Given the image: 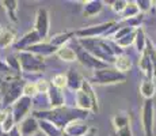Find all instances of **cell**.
<instances>
[{
  "label": "cell",
  "instance_id": "obj_1",
  "mask_svg": "<svg viewBox=\"0 0 156 136\" xmlns=\"http://www.w3.org/2000/svg\"><path fill=\"white\" fill-rule=\"evenodd\" d=\"M87 113L88 112L82 110V109L75 110V109L68 108H58L49 112H34V117L38 120H46V121L55 124L57 128L64 129L69 123L87 117Z\"/></svg>",
  "mask_w": 156,
  "mask_h": 136
},
{
  "label": "cell",
  "instance_id": "obj_2",
  "mask_svg": "<svg viewBox=\"0 0 156 136\" xmlns=\"http://www.w3.org/2000/svg\"><path fill=\"white\" fill-rule=\"evenodd\" d=\"M91 80L97 84H114V83H121V82L126 80V75L122 72L117 71L115 68H103L94 71Z\"/></svg>",
  "mask_w": 156,
  "mask_h": 136
},
{
  "label": "cell",
  "instance_id": "obj_3",
  "mask_svg": "<svg viewBox=\"0 0 156 136\" xmlns=\"http://www.w3.org/2000/svg\"><path fill=\"white\" fill-rule=\"evenodd\" d=\"M19 63H20V68L23 69V72H38L44 71L45 68V61L42 56H38L31 52H20L19 56Z\"/></svg>",
  "mask_w": 156,
  "mask_h": 136
},
{
  "label": "cell",
  "instance_id": "obj_4",
  "mask_svg": "<svg viewBox=\"0 0 156 136\" xmlns=\"http://www.w3.org/2000/svg\"><path fill=\"white\" fill-rule=\"evenodd\" d=\"M23 87H25V84H23L19 79L5 82L4 89H3V94H2L3 105H4L5 108H10L11 104H15L20 97H23L22 95L23 94Z\"/></svg>",
  "mask_w": 156,
  "mask_h": 136
},
{
  "label": "cell",
  "instance_id": "obj_5",
  "mask_svg": "<svg viewBox=\"0 0 156 136\" xmlns=\"http://www.w3.org/2000/svg\"><path fill=\"white\" fill-rule=\"evenodd\" d=\"M154 116L155 106L152 99H145L141 109V123L145 136H154Z\"/></svg>",
  "mask_w": 156,
  "mask_h": 136
},
{
  "label": "cell",
  "instance_id": "obj_6",
  "mask_svg": "<svg viewBox=\"0 0 156 136\" xmlns=\"http://www.w3.org/2000/svg\"><path fill=\"white\" fill-rule=\"evenodd\" d=\"M31 105H33V99L30 98V97L23 95L11 106L12 116H14V120H15V123H16V125L26 119V114H27L29 110L31 109Z\"/></svg>",
  "mask_w": 156,
  "mask_h": 136
},
{
  "label": "cell",
  "instance_id": "obj_7",
  "mask_svg": "<svg viewBox=\"0 0 156 136\" xmlns=\"http://www.w3.org/2000/svg\"><path fill=\"white\" fill-rule=\"evenodd\" d=\"M77 54V60L82 63L84 67L94 69V71H98V69H103L107 68V64L103 61H101L99 59H97L95 56H92L91 53H88L87 50H84L83 48H79V50H76Z\"/></svg>",
  "mask_w": 156,
  "mask_h": 136
},
{
  "label": "cell",
  "instance_id": "obj_8",
  "mask_svg": "<svg viewBox=\"0 0 156 136\" xmlns=\"http://www.w3.org/2000/svg\"><path fill=\"white\" fill-rule=\"evenodd\" d=\"M35 31L40 34V37L46 38L49 33V13L45 8H38L37 17H35Z\"/></svg>",
  "mask_w": 156,
  "mask_h": 136
},
{
  "label": "cell",
  "instance_id": "obj_9",
  "mask_svg": "<svg viewBox=\"0 0 156 136\" xmlns=\"http://www.w3.org/2000/svg\"><path fill=\"white\" fill-rule=\"evenodd\" d=\"M38 42H41L40 34H38L35 30H33V31L25 34L22 38H20V40H18L16 42H15V44H14V49L15 50H19V52H25V50H27L30 46L38 44Z\"/></svg>",
  "mask_w": 156,
  "mask_h": 136
},
{
  "label": "cell",
  "instance_id": "obj_10",
  "mask_svg": "<svg viewBox=\"0 0 156 136\" xmlns=\"http://www.w3.org/2000/svg\"><path fill=\"white\" fill-rule=\"evenodd\" d=\"M18 128H19L22 136H31L40 129V123L34 116L26 117L22 123L18 124Z\"/></svg>",
  "mask_w": 156,
  "mask_h": 136
},
{
  "label": "cell",
  "instance_id": "obj_11",
  "mask_svg": "<svg viewBox=\"0 0 156 136\" xmlns=\"http://www.w3.org/2000/svg\"><path fill=\"white\" fill-rule=\"evenodd\" d=\"M57 48L53 46L50 42H38V44L30 46L26 52H31L34 54H38V56H46V54H52V53H57Z\"/></svg>",
  "mask_w": 156,
  "mask_h": 136
},
{
  "label": "cell",
  "instance_id": "obj_12",
  "mask_svg": "<svg viewBox=\"0 0 156 136\" xmlns=\"http://www.w3.org/2000/svg\"><path fill=\"white\" fill-rule=\"evenodd\" d=\"M88 129H90V127L87 125V124H83V123H80L79 120H76V121H72L68 124V125L62 129V132H65V134L69 136H83L84 134H87Z\"/></svg>",
  "mask_w": 156,
  "mask_h": 136
},
{
  "label": "cell",
  "instance_id": "obj_13",
  "mask_svg": "<svg viewBox=\"0 0 156 136\" xmlns=\"http://www.w3.org/2000/svg\"><path fill=\"white\" fill-rule=\"evenodd\" d=\"M139 67L143 71V74L145 75L147 79L152 80L155 78V72H154V65L151 63V59H149L148 53L144 50V53H141V57H140V61H139Z\"/></svg>",
  "mask_w": 156,
  "mask_h": 136
},
{
  "label": "cell",
  "instance_id": "obj_14",
  "mask_svg": "<svg viewBox=\"0 0 156 136\" xmlns=\"http://www.w3.org/2000/svg\"><path fill=\"white\" fill-rule=\"evenodd\" d=\"M48 95H49L50 105L55 109H58L64 105V94L61 93L60 89H57L55 86H50V90H49V93H48Z\"/></svg>",
  "mask_w": 156,
  "mask_h": 136
},
{
  "label": "cell",
  "instance_id": "obj_15",
  "mask_svg": "<svg viewBox=\"0 0 156 136\" xmlns=\"http://www.w3.org/2000/svg\"><path fill=\"white\" fill-rule=\"evenodd\" d=\"M156 93V84L154 80L145 79L140 84V94H141L145 99H152V97Z\"/></svg>",
  "mask_w": 156,
  "mask_h": 136
},
{
  "label": "cell",
  "instance_id": "obj_16",
  "mask_svg": "<svg viewBox=\"0 0 156 136\" xmlns=\"http://www.w3.org/2000/svg\"><path fill=\"white\" fill-rule=\"evenodd\" d=\"M2 6H3V8L5 10V14H7L8 19L16 23L18 22V18H16L18 2H15V0H3Z\"/></svg>",
  "mask_w": 156,
  "mask_h": 136
},
{
  "label": "cell",
  "instance_id": "obj_17",
  "mask_svg": "<svg viewBox=\"0 0 156 136\" xmlns=\"http://www.w3.org/2000/svg\"><path fill=\"white\" fill-rule=\"evenodd\" d=\"M76 104L79 109H82V110H86V112H92V102L91 99H90V97L86 94L83 90H79V91L76 93Z\"/></svg>",
  "mask_w": 156,
  "mask_h": 136
},
{
  "label": "cell",
  "instance_id": "obj_18",
  "mask_svg": "<svg viewBox=\"0 0 156 136\" xmlns=\"http://www.w3.org/2000/svg\"><path fill=\"white\" fill-rule=\"evenodd\" d=\"M114 65H115V69L119 72H122V74H125V72H128L129 69L132 67V61H130V57L126 56L125 53L119 54V56H117L115 61H114Z\"/></svg>",
  "mask_w": 156,
  "mask_h": 136
},
{
  "label": "cell",
  "instance_id": "obj_19",
  "mask_svg": "<svg viewBox=\"0 0 156 136\" xmlns=\"http://www.w3.org/2000/svg\"><path fill=\"white\" fill-rule=\"evenodd\" d=\"M67 79H68V87H69L71 90H77V91L82 89L83 80H84L76 71H73V69H69V72H68V75H67Z\"/></svg>",
  "mask_w": 156,
  "mask_h": 136
},
{
  "label": "cell",
  "instance_id": "obj_20",
  "mask_svg": "<svg viewBox=\"0 0 156 136\" xmlns=\"http://www.w3.org/2000/svg\"><path fill=\"white\" fill-rule=\"evenodd\" d=\"M38 123H40V128L48 136H62V131L60 128H57L55 124L46 121V120H38Z\"/></svg>",
  "mask_w": 156,
  "mask_h": 136
},
{
  "label": "cell",
  "instance_id": "obj_21",
  "mask_svg": "<svg viewBox=\"0 0 156 136\" xmlns=\"http://www.w3.org/2000/svg\"><path fill=\"white\" fill-rule=\"evenodd\" d=\"M75 35V31H67V33H60V34H56L55 37H52L50 40V44L53 46H56L57 49H60L61 46H64L65 42H68L72 37Z\"/></svg>",
  "mask_w": 156,
  "mask_h": 136
},
{
  "label": "cell",
  "instance_id": "obj_22",
  "mask_svg": "<svg viewBox=\"0 0 156 136\" xmlns=\"http://www.w3.org/2000/svg\"><path fill=\"white\" fill-rule=\"evenodd\" d=\"M80 90H83V91L90 97V99H91V102H92V112H94V113H98V110H99V108H98V99H97V95H95L94 89H92V86L90 84V82L83 80L82 89Z\"/></svg>",
  "mask_w": 156,
  "mask_h": 136
},
{
  "label": "cell",
  "instance_id": "obj_23",
  "mask_svg": "<svg viewBox=\"0 0 156 136\" xmlns=\"http://www.w3.org/2000/svg\"><path fill=\"white\" fill-rule=\"evenodd\" d=\"M102 7H103V3L99 0H90L84 4V14L87 17H94L98 13H101Z\"/></svg>",
  "mask_w": 156,
  "mask_h": 136
},
{
  "label": "cell",
  "instance_id": "obj_24",
  "mask_svg": "<svg viewBox=\"0 0 156 136\" xmlns=\"http://www.w3.org/2000/svg\"><path fill=\"white\" fill-rule=\"evenodd\" d=\"M15 31L11 29H5L0 31V48H7L11 44H15Z\"/></svg>",
  "mask_w": 156,
  "mask_h": 136
},
{
  "label": "cell",
  "instance_id": "obj_25",
  "mask_svg": "<svg viewBox=\"0 0 156 136\" xmlns=\"http://www.w3.org/2000/svg\"><path fill=\"white\" fill-rule=\"evenodd\" d=\"M57 56H58L61 60H64V61H69V63L77 60L76 50H73L69 46H61L58 50H57Z\"/></svg>",
  "mask_w": 156,
  "mask_h": 136
},
{
  "label": "cell",
  "instance_id": "obj_26",
  "mask_svg": "<svg viewBox=\"0 0 156 136\" xmlns=\"http://www.w3.org/2000/svg\"><path fill=\"white\" fill-rule=\"evenodd\" d=\"M147 42H148V38L145 37V33L141 27H139L136 31V41H134V45H136V50L140 53H144L147 48Z\"/></svg>",
  "mask_w": 156,
  "mask_h": 136
},
{
  "label": "cell",
  "instance_id": "obj_27",
  "mask_svg": "<svg viewBox=\"0 0 156 136\" xmlns=\"http://www.w3.org/2000/svg\"><path fill=\"white\" fill-rule=\"evenodd\" d=\"M139 13H140V10H139V6H137V3L136 2H129L128 6H126V8H125V11L121 14L122 20L130 19V18L137 17V15H140Z\"/></svg>",
  "mask_w": 156,
  "mask_h": 136
},
{
  "label": "cell",
  "instance_id": "obj_28",
  "mask_svg": "<svg viewBox=\"0 0 156 136\" xmlns=\"http://www.w3.org/2000/svg\"><path fill=\"white\" fill-rule=\"evenodd\" d=\"M113 125L115 128V131L124 128V127L129 125V116L125 113H118L113 117Z\"/></svg>",
  "mask_w": 156,
  "mask_h": 136
},
{
  "label": "cell",
  "instance_id": "obj_29",
  "mask_svg": "<svg viewBox=\"0 0 156 136\" xmlns=\"http://www.w3.org/2000/svg\"><path fill=\"white\" fill-rule=\"evenodd\" d=\"M136 31H137V29L134 30V31L129 33V34H128V35H125V37H122L121 40L115 41V44L118 45L119 48H128L129 45L134 44V41H136Z\"/></svg>",
  "mask_w": 156,
  "mask_h": 136
},
{
  "label": "cell",
  "instance_id": "obj_30",
  "mask_svg": "<svg viewBox=\"0 0 156 136\" xmlns=\"http://www.w3.org/2000/svg\"><path fill=\"white\" fill-rule=\"evenodd\" d=\"M145 52L148 53L149 59H151V63L154 65V72H155V78H156V48L154 45V42L149 41L147 42V48H145Z\"/></svg>",
  "mask_w": 156,
  "mask_h": 136
},
{
  "label": "cell",
  "instance_id": "obj_31",
  "mask_svg": "<svg viewBox=\"0 0 156 136\" xmlns=\"http://www.w3.org/2000/svg\"><path fill=\"white\" fill-rule=\"evenodd\" d=\"M52 86H55V87H57V89H60V90L64 89V87H67L68 86L67 75H64V74L56 75V76L52 79Z\"/></svg>",
  "mask_w": 156,
  "mask_h": 136
},
{
  "label": "cell",
  "instance_id": "obj_32",
  "mask_svg": "<svg viewBox=\"0 0 156 136\" xmlns=\"http://www.w3.org/2000/svg\"><path fill=\"white\" fill-rule=\"evenodd\" d=\"M35 84H37V90H38V94H48L50 90V86L52 84H49V82H46L45 79H40L35 82Z\"/></svg>",
  "mask_w": 156,
  "mask_h": 136
},
{
  "label": "cell",
  "instance_id": "obj_33",
  "mask_svg": "<svg viewBox=\"0 0 156 136\" xmlns=\"http://www.w3.org/2000/svg\"><path fill=\"white\" fill-rule=\"evenodd\" d=\"M23 94H25L26 97H30V98H31L33 95L38 94L37 84H35V83H31V82L26 83V84H25V87H23Z\"/></svg>",
  "mask_w": 156,
  "mask_h": 136
},
{
  "label": "cell",
  "instance_id": "obj_34",
  "mask_svg": "<svg viewBox=\"0 0 156 136\" xmlns=\"http://www.w3.org/2000/svg\"><path fill=\"white\" fill-rule=\"evenodd\" d=\"M129 2H125V0H115V2H112V8L115 13L118 14H122L125 11V8H126Z\"/></svg>",
  "mask_w": 156,
  "mask_h": 136
},
{
  "label": "cell",
  "instance_id": "obj_35",
  "mask_svg": "<svg viewBox=\"0 0 156 136\" xmlns=\"http://www.w3.org/2000/svg\"><path fill=\"white\" fill-rule=\"evenodd\" d=\"M137 6H139V10L141 11V13H147V11L151 10L152 4L154 3L151 2V0H137Z\"/></svg>",
  "mask_w": 156,
  "mask_h": 136
},
{
  "label": "cell",
  "instance_id": "obj_36",
  "mask_svg": "<svg viewBox=\"0 0 156 136\" xmlns=\"http://www.w3.org/2000/svg\"><path fill=\"white\" fill-rule=\"evenodd\" d=\"M117 136H133V134H132V129H130V125H126L124 127V128L118 129V131L115 132Z\"/></svg>",
  "mask_w": 156,
  "mask_h": 136
},
{
  "label": "cell",
  "instance_id": "obj_37",
  "mask_svg": "<svg viewBox=\"0 0 156 136\" xmlns=\"http://www.w3.org/2000/svg\"><path fill=\"white\" fill-rule=\"evenodd\" d=\"M11 113V106L10 108H5V109H2L0 110V125H3V123L7 120V117L10 116Z\"/></svg>",
  "mask_w": 156,
  "mask_h": 136
},
{
  "label": "cell",
  "instance_id": "obj_38",
  "mask_svg": "<svg viewBox=\"0 0 156 136\" xmlns=\"http://www.w3.org/2000/svg\"><path fill=\"white\" fill-rule=\"evenodd\" d=\"M98 135V129L95 127H90V129L87 131V134H84L83 136H97Z\"/></svg>",
  "mask_w": 156,
  "mask_h": 136
},
{
  "label": "cell",
  "instance_id": "obj_39",
  "mask_svg": "<svg viewBox=\"0 0 156 136\" xmlns=\"http://www.w3.org/2000/svg\"><path fill=\"white\" fill-rule=\"evenodd\" d=\"M8 135H10V136H22V134H20V131H19V128H18V125L15 127V128Z\"/></svg>",
  "mask_w": 156,
  "mask_h": 136
},
{
  "label": "cell",
  "instance_id": "obj_40",
  "mask_svg": "<svg viewBox=\"0 0 156 136\" xmlns=\"http://www.w3.org/2000/svg\"><path fill=\"white\" fill-rule=\"evenodd\" d=\"M4 83H5L4 80H2V79H0V95L3 94V89H4Z\"/></svg>",
  "mask_w": 156,
  "mask_h": 136
},
{
  "label": "cell",
  "instance_id": "obj_41",
  "mask_svg": "<svg viewBox=\"0 0 156 136\" xmlns=\"http://www.w3.org/2000/svg\"><path fill=\"white\" fill-rule=\"evenodd\" d=\"M0 136H10L8 134H4V132H2V134H0Z\"/></svg>",
  "mask_w": 156,
  "mask_h": 136
},
{
  "label": "cell",
  "instance_id": "obj_42",
  "mask_svg": "<svg viewBox=\"0 0 156 136\" xmlns=\"http://www.w3.org/2000/svg\"><path fill=\"white\" fill-rule=\"evenodd\" d=\"M62 136H69V135H67V134H65V132H62Z\"/></svg>",
  "mask_w": 156,
  "mask_h": 136
},
{
  "label": "cell",
  "instance_id": "obj_43",
  "mask_svg": "<svg viewBox=\"0 0 156 136\" xmlns=\"http://www.w3.org/2000/svg\"><path fill=\"white\" fill-rule=\"evenodd\" d=\"M114 136H117V135H114Z\"/></svg>",
  "mask_w": 156,
  "mask_h": 136
}]
</instances>
